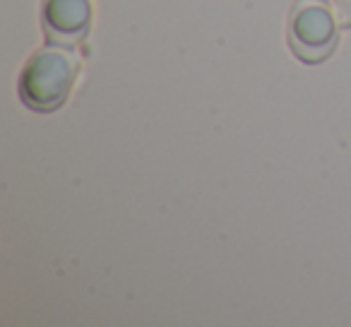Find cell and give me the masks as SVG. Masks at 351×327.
<instances>
[{
    "label": "cell",
    "instance_id": "cell-1",
    "mask_svg": "<svg viewBox=\"0 0 351 327\" xmlns=\"http://www.w3.org/2000/svg\"><path fill=\"white\" fill-rule=\"evenodd\" d=\"M77 75L80 56L73 51V46H44L27 60L17 92L27 108L51 113L68 101Z\"/></svg>",
    "mask_w": 351,
    "mask_h": 327
},
{
    "label": "cell",
    "instance_id": "cell-4",
    "mask_svg": "<svg viewBox=\"0 0 351 327\" xmlns=\"http://www.w3.org/2000/svg\"><path fill=\"white\" fill-rule=\"evenodd\" d=\"M335 3V10H337V17H339L341 27L351 29V0H332Z\"/></svg>",
    "mask_w": 351,
    "mask_h": 327
},
{
    "label": "cell",
    "instance_id": "cell-3",
    "mask_svg": "<svg viewBox=\"0 0 351 327\" xmlns=\"http://www.w3.org/2000/svg\"><path fill=\"white\" fill-rule=\"evenodd\" d=\"M41 25L51 44L77 46L92 27V3L89 0H44Z\"/></svg>",
    "mask_w": 351,
    "mask_h": 327
},
{
    "label": "cell",
    "instance_id": "cell-2",
    "mask_svg": "<svg viewBox=\"0 0 351 327\" xmlns=\"http://www.w3.org/2000/svg\"><path fill=\"white\" fill-rule=\"evenodd\" d=\"M287 39L291 53L301 63L317 65L327 60L337 49L339 27L327 0H296L289 15Z\"/></svg>",
    "mask_w": 351,
    "mask_h": 327
}]
</instances>
